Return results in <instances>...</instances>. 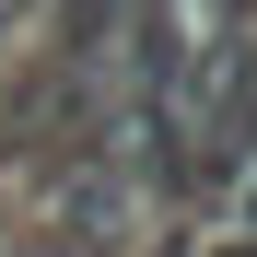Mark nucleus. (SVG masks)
Listing matches in <instances>:
<instances>
[{
    "label": "nucleus",
    "instance_id": "1",
    "mask_svg": "<svg viewBox=\"0 0 257 257\" xmlns=\"http://www.w3.org/2000/svg\"><path fill=\"white\" fill-rule=\"evenodd\" d=\"M24 257H105V245H70V234H47V245H24Z\"/></svg>",
    "mask_w": 257,
    "mask_h": 257
}]
</instances>
